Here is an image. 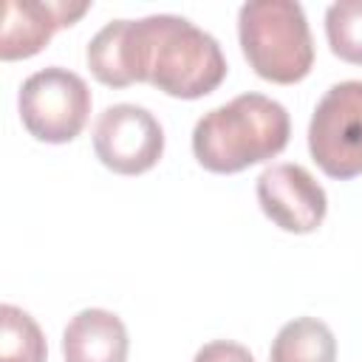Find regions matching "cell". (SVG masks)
<instances>
[{
  "label": "cell",
  "mask_w": 362,
  "mask_h": 362,
  "mask_svg": "<svg viewBox=\"0 0 362 362\" xmlns=\"http://www.w3.org/2000/svg\"><path fill=\"white\" fill-rule=\"evenodd\" d=\"M288 133L291 122L280 102L263 93H240L195 122L192 153L204 170L232 175L283 153Z\"/></svg>",
  "instance_id": "cell-2"
},
{
  "label": "cell",
  "mask_w": 362,
  "mask_h": 362,
  "mask_svg": "<svg viewBox=\"0 0 362 362\" xmlns=\"http://www.w3.org/2000/svg\"><path fill=\"white\" fill-rule=\"evenodd\" d=\"M192 362H255L246 345L232 342V339H212L198 348Z\"/></svg>",
  "instance_id": "cell-13"
},
{
  "label": "cell",
  "mask_w": 362,
  "mask_h": 362,
  "mask_svg": "<svg viewBox=\"0 0 362 362\" xmlns=\"http://www.w3.org/2000/svg\"><path fill=\"white\" fill-rule=\"evenodd\" d=\"M269 362H337L334 331L317 317L288 320L272 342Z\"/></svg>",
  "instance_id": "cell-10"
},
{
  "label": "cell",
  "mask_w": 362,
  "mask_h": 362,
  "mask_svg": "<svg viewBox=\"0 0 362 362\" xmlns=\"http://www.w3.org/2000/svg\"><path fill=\"white\" fill-rule=\"evenodd\" d=\"M325 37L339 59L362 65V0L331 3L325 11Z\"/></svg>",
  "instance_id": "cell-12"
},
{
  "label": "cell",
  "mask_w": 362,
  "mask_h": 362,
  "mask_svg": "<svg viewBox=\"0 0 362 362\" xmlns=\"http://www.w3.org/2000/svg\"><path fill=\"white\" fill-rule=\"evenodd\" d=\"M257 204L283 232L308 235L328 212L325 189L300 164H272L257 175Z\"/></svg>",
  "instance_id": "cell-7"
},
{
  "label": "cell",
  "mask_w": 362,
  "mask_h": 362,
  "mask_svg": "<svg viewBox=\"0 0 362 362\" xmlns=\"http://www.w3.org/2000/svg\"><path fill=\"white\" fill-rule=\"evenodd\" d=\"M0 362H45V337L31 314L6 303L0 308Z\"/></svg>",
  "instance_id": "cell-11"
},
{
  "label": "cell",
  "mask_w": 362,
  "mask_h": 362,
  "mask_svg": "<svg viewBox=\"0 0 362 362\" xmlns=\"http://www.w3.org/2000/svg\"><path fill=\"white\" fill-rule=\"evenodd\" d=\"M90 3H65V0H51V3H28V0H8L3 11V37H0V57L6 62L11 59H28L40 54L51 37L74 25Z\"/></svg>",
  "instance_id": "cell-8"
},
{
  "label": "cell",
  "mask_w": 362,
  "mask_h": 362,
  "mask_svg": "<svg viewBox=\"0 0 362 362\" xmlns=\"http://www.w3.org/2000/svg\"><path fill=\"white\" fill-rule=\"evenodd\" d=\"M23 127L48 144L74 141L90 113V90L85 79L62 65H48L31 74L17 93Z\"/></svg>",
  "instance_id": "cell-4"
},
{
  "label": "cell",
  "mask_w": 362,
  "mask_h": 362,
  "mask_svg": "<svg viewBox=\"0 0 362 362\" xmlns=\"http://www.w3.org/2000/svg\"><path fill=\"white\" fill-rule=\"evenodd\" d=\"M85 59L102 85L150 82L175 99H201L226 76L218 40L178 14L110 20L90 37Z\"/></svg>",
  "instance_id": "cell-1"
},
{
  "label": "cell",
  "mask_w": 362,
  "mask_h": 362,
  "mask_svg": "<svg viewBox=\"0 0 362 362\" xmlns=\"http://www.w3.org/2000/svg\"><path fill=\"white\" fill-rule=\"evenodd\" d=\"M238 40L252 71L277 85H294L314 65V40L300 3L249 0L238 11Z\"/></svg>",
  "instance_id": "cell-3"
},
{
  "label": "cell",
  "mask_w": 362,
  "mask_h": 362,
  "mask_svg": "<svg viewBox=\"0 0 362 362\" xmlns=\"http://www.w3.org/2000/svg\"><path fill=\"white\" fill-rule=\"evenodd\" d=\"M308 153L337 181L362 175V79H345L325 90L308 122Z\"/></svg>",
  "instance_id": "cell-5"
},
{
  "label": "cell",
  "mask_w": 362,
  "mask_h": 362,
  "mask_svg": "<svg viewBox=\"0 0 362 362\" xmlns=\"http://www.w3.org/2000/svg\"><path fill=\"white\" fill-rule=\"evenodd\" d=\"M96 158L119 175H141L153 170L164 153V130L158 119L130 102L110 105L93 124Z\"/></svg>",
  "instance_id": "cell-6"
},
{
  "label": "cell",
  "mask_w": 362,
  "mask_h": 362,
  "mask_svg": "<svg viewBox=\"0 0 362 362\" xmlns=\"http://www.w3.org/2000/svg\"><path fill=\"white\" fill-rule=\"evenodd\" d=\"M127 348V328L107 308H82L62 331L65 362H124Z\"/></svg>",
  "instance_id": "cell-9"
}]
</instances>
